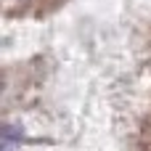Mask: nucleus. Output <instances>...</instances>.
Returning a JSON list of instances; mask_svg holds the SVG:
<instances>
[]
</instances>
